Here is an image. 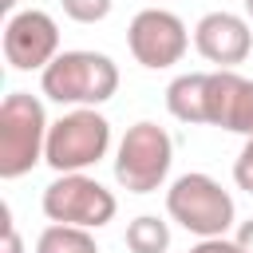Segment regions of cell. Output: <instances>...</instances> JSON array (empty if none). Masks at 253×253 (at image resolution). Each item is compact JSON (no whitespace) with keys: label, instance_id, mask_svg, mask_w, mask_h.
I'll list each match as a JSON object with an SVG mask.
<instances>
[{"label":"cell","instance_id":"obj_1","mask_svg":"<svg viewBox=\"0 0 253 253\" xmlns=\"http://www.w3.org/2000/svg\"><path fill=\"white\" fill-rule=\"evenodd\" d=\"M40 87L59 107H99L119 91V67L103 51H59L40 71Z\"/></svg>","mask_w":253,"mask_h":253},{"label":"cell","instance_id":"obj_2","mask_svg":"<svg viewBox=\"0 0 253 253\" xmlns=\"http://www.w3.org/2000/svg\"><path fill=\"white\" fill-rule=\"evenodd\" d=\"M47 115L43 103L28 91H12L0 103V178H24L32 166L43 162L47 150Z\"/></svg>","mask_w":253,"mask_h":253},{"label":"cell","instance_id":"obj_3","mask_svg":"<svg viewBox=\"0 0 253 253\" xmlns=\"http://www.w3.org/2000/svg\"><path fill=\"white\" fill-rule=\"evenodd\" d=\"M111 150V123L95 107H75L59 115L47 130V150L43 162L55 174H83Z\"/></svg>","mask_w":253,"mask_h":253},{"label":"cell","instance_id":"obj_4","mask_svg":"<svg viewBox=\"0 0 253 253\" xmlns=\"http://www.w3.org/2000/svg\"><path fill=\"white\" fill-rule=\"evenodd\" d=\"M174 162V138L158 126V123H134L126 126V134L119 138L115 150V182L126 194H154Z\"/></svg>","mask_w":253,"mask_h":253},{"label":"cell","instance_id":"obj_5","mask_svg":"<svg viewBox=\"0 0 253 253\" xmlns=\"http://www.w3.org/2000/svg\"><path fill=\"white\" fill-rule=\"evenodd\" d=\"M166 213L186 233H198V237H225V229L237 217L229 190H221V182L210 174L174 178V186L166 190Z\"/></svg>","mask_w":253,"mask_h":253},{"label":"cell","instance_id":"obj_6","mask_svg":"<svg viewBox=\"0 0 253 253\" xmlns=\"http://www.w3.org/2000/svg\"><path fill=\"white\" fill-rule=\"evenodd\" d=\"M40 206L51 225H79V229H103L119 210L115 194L87 174H55V182L43 186Z\"/></svg>","mask_w":253,"mask_h":253},{"label":"cell","instance_id":"obj_7","mask_svg":"<svg viewBox=\"0 0 253 253\" xmlns=\"http://www.w3.org/2000/svg\"><path fill=\"white\" fill-rule=\"evenodd\" d=\"M126 47H130V55L142 67L162 71V67H174L186 55L190 32H186V24L174 12H166V8H142L130 20V28H126Z\"/></svg>","mask_w":253,"mask_h":253},{"label":"cell","instance_id":"obj_8","mask_svg":"<svg viewBox=\"0 0 253 253\" xmlns=\"http://www.w3.org/2000/svg\"><path fill=\"white\" fill-rule=\"evenodd\" d=\"M59 55V28L47 12L24 8L4 24V59L16 71H43Z\"/></svg>","mask_w":253,"mask_h":253},{"label":"cell","instance_id":"obj_9","mask_svg":"<svg viewBox=\"0 0 253 253\" xmlns=\"http://www.w3.org/2000/svg\"><path fill=\"white\" fill-rule=\"evenodd\" d=\"M194 47L206 63H217V71H233L237 63L249 59L253 32L233 12H206L194 28Z\"/></svg>","mask_w":253,"mask_h":253},{"label":"cell","instance_id":"obj_10","mask_svg":"<svg viewBox=\"0 0 253 253\" xmlns=\"http://www.w3.org/2000/svg\"><path fill=\"white\" fill-rule=\"evenodd\" d=\"M206 91L210 71H186L166 87V111L178 123H206Z\"/></svg>","mask_w":253,"mask_h":253},{"label":"cell","instance_id":"obj_11","mask_svg":"<svg viewBox=\"0 0 253 253\" xmlns=\"http://www.w3.org/2000/svg\"><path fill=\"white\" fill-rule=\"evenodd\" d=\"M241 87H245V75H237V71H210V91H206V123L210 126L229 130Z\"/></svg>","mask_w":253,"mask_h":253},{"label":"cell","instance_id":"obj_12","mask_svg":"<svg viewBox=\"0 0 253 253\" xmlns=\"http://www.w3.org/2000/svg\"><path fill=\"white\" fill-rule=\"evenodd\" d=\"M126 249L130 253H166L170 249V225L154 213H142L126 225Z\"/></svg>","mask_w":253,"mask_h":253},{"label":"cell","instance_id":"obj_13","mask_svg":"<svg viewBox=\"0 0 253 253\" xmlns=\"http://www.w3.org/2000/svg\"><path fill=\"white\" fill-rule=\"evenodd\" d=\"M36 253H99L91 229L79 225H47L36 241Z\"/></svg>","mask_w":253,"mask_h":253},{"label":"cell","instance_id":"obj_14","mask_svg":"<svg viewBox=\"0 0 253 253\" xmlns=\"http://www.w3.org/2000/svg\"><path fill=\"white\" fill-rule=\"evenodd\" d=\"M59 4H63L67 20H75V24H99V20H107V12H111L115 0H59Z\"/></svg>","mask_w":253,"mask_h":253},{"label":"cell","instance_id":"obj_15","mask_svg":"<svg viewBox=\"0 0 253 253\" xmlns=\"http://www.w3.org/2000/svg\"><path fill=\"white\" fill-rule=\"evenodd\" d=\"M233 134H253V79H245L241 95H237V107H233V123H229Z\"/></svg>","mask_w":253,"mask_h":253},{"label":"cell","instance_id":"obj_16","mask_svg":"<svg viewBox=\"0 0 253 253\" xmlns=\"http://www.w3.org/2000/svg\"><path fill=\"white\" fill-rule=\"evenodd\" d=\"M233 182H237L245 194H253V134L245 138V146H241V154H237V162H233Z\"/></svg>","mask_w":253,"mask_h":253},{"label":"cell","instance_id":"obj_17","mask_svg":"<svg viewBox=\"0 0 253 253\" xmlns=\"http://www.w3.org/2000/svg\"><path fill=\"white\" fill-rule=\"evenodd\" d=\"M0 229H4V253H24V241H20L16 225H12V210L8 206H0Z\"/></svg>","mask_w":253,"mask_h":253},{"label":"cell","instance_id":"obj_18","mask_svg":"<svg viewBox=\"0 0 253 253\" xmlns=\"http://www.w3.org/2000/svg\"><path fill=\"white\" fill-rule=\"evenodd\" d=\"M190 253H241L237 241H225V237H202Z\"/></svg>","mask_w":253,"mask_h":253},{"label":"cell","instance_id":"obj_19","mask_svg":"<svg viewBox=\"0 0 253 253\" xmlns=\"http://www.w3.org/2000/svg\"><path fill=\"white\" fill-rule=\"evenodd\" d=\"M233 241H237V249H241V253H253V217L237 225V237H233Z\"/></svg>","mask_w":253,"mask_h":253},{"label":"cell","instance_id":"obj_20","mask_svg":"<svg viewBox=\"0 0 253 253\" xmlns=\"http://www.w3.org/2000/svg\"><path fill=\"white\" fill-rule=\"evenodd\" d=\"M16 4H20V0H0V12H8V16H16Z\"/></svg>","mask_w":253,"mask_h":253},{"label":"cell","instance_id":"obj_21","mask_svg":"<svg viewBox=\"0 0 253 253\" xmlns=\"http://www.w3.org/2000/svg\"><path fill=\"white\" fill-rule=\"evenodd\" d=\"M245 12H249V16H253V0H245Z\"/></svg>","mask_w":253,"mask_h":253}]
</instances>
